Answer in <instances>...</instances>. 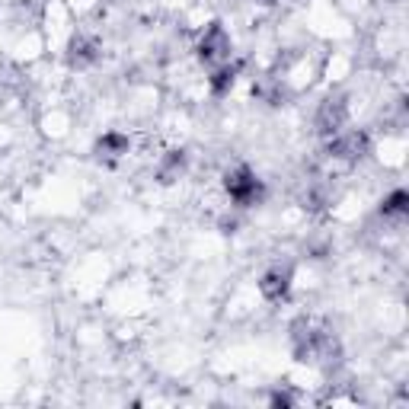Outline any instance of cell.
<instances>
[{"mask_svg":"<svg viewBox=\"0 0 409 409\" xmlns=\"http://www.w3.org/2000/svg\"><path fill=\"white\" fill-rule=\"evenodd\" d=\"M227 195L230 201H237V205H253V201L262 198V182L256 179L249 170H234V173H227Z\"/></svg>","mask_w":409,"mask_h":409,"instance_id":"6da1fadb","label":"cell"},{"mask_svg":"<svg viewBox=\"0 0 409 409\" xmlns=\"http://www.w3.org/2000/svg\"><path fill=\"white\" fill-rule=\"evenodd\" d=\"M364 148H368V138H364L362 131H349L329 144V150H333L336 157H343V160H358V157L364 154Z\"/></svg>","mask_w":409,"mask_h":409,"instance_id":"7a4b0ae2","label":"cell"},{"mask_svg":"<svg viewBox=\"0 0 409 409\" xmlns=\"http://www.w3.org/2000/svg\"><path fill=\"white\" fill-rule=\"evenodd\" d=\"M227 52H230V42H227V35H224V29L215 23V26L205 32V39H201L198 54H201L205 61H215V58H224Z\"/></svg>","mask_w":409,"mask_h":409,"instance_id":"3957f363","label":"cell"},{"mask_svg":"<svg viewBox=\"0 0 409 409\" xmlns=\"http://www.w3.org/2000/svg\"><path fill=\"white\" fill-rule=\"evenodd\" d=\"M288 272H268L266 278L259 282V288H262V295L268 297V301H282L285 295H288Z\"/></svg>","mask_w":409,"mask_h":409,"instance_id":"277c9868","label":"cell"},{"mask_svg":"<svg viewBox=\"0 0 409 409\" xmlns=\"http://www.w3.org/2000/svg\"><path fill=\"white\" fill-rule=\"evenodd\" d=\"M343 106H339V102H333L329 100L326 106L320 109V121H316V125H320V131H339V125H343Z\"/></svg>","mask_w":409,"mask_h":409,"instance_id":"5b68a950","label":"cell"},{"mask_svg":"<svg viewBox=\"0 0 409 409\" xmlns=\"http://www.w3.org/2000/svg\"><path fill=\"white\" fill-rule=\"evenodd\" d=\"M90 61H96V45L90 39H74L71 42V64L83 67L90 64Z\"/></svg>","mask_w":409,"mask_h":409,"instance_id":"8992f818","label":"cell"},{"mask_svg":"<svg viewBox=\"0 0 409 409\" xmlns=\"http://www.w3.org/2000/svg\"><path fill=\"white\" fill-rule=\"evenodd\" d=\"M234 77H237V67H221V71H215V77H211V90H215L218 96L227 93V90L234 87Z\"/></svg>","mask_w":409,"mask_h":409,"instance_id":"52a82bcc","label":"cell"},{"mask_svg":"<svg viewBox=\"0 0 409 409\" xmlns=\"http://www.w3.org/2000/svg\"><path fill=\"white\" fill-rule=\"evenodd\" d=\"M128 150V138H121V134H106L100 141V154H109V157H119Z\"/></svg>","mask_w":409,"mask_h":409,"instance_id":"ba28073f","label":"cell"},{"mask_svg":"<svg viewBox=\"0 0 409 409\" xmlns=\"http://www.w3.org/2000/svg\"><path fill=\"white\" fill-rule=\"evenodd\" d=\"M406 192H403V189H396V192L393 195H390V198L387 201H384V215H403V211H406Z\"/></svg>","mask_w":409,"mask_h":409,"instance_id":"9c48e42d","label":"cell"},{"mask_svg":"<svg viewBox=\"0 0 409 409\" xmlns=\"http://www.w3.org/2000/svg\"><path fill=\"white\" fill-rule=\"evenodd\" d=\"M262 4H275V0H262Z\"/></svg>","mask_w":409,"mask_h":409,"instance_id":"30bf717a","label":"cell"}]
</instances>
